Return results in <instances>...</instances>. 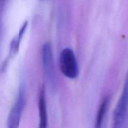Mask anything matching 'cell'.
I'll return each mask as SVG.
<instances>
[{"label": "cell", "mask_w": 128, "mask_h": 128, "mask_svg": "<svg viewBox=\"0 0 128 128\" xmlns=\"http://www.w3.org/2000/svg\"><path fill=\"white\" fill-rule=\"evenodd\" d=\"M60 67L61 72L70 79H75L79 74L78 65L76 56L70 48L61 51L60 57Z\"/></svg>", "instance_id": "obj_1"}, {"label": "cell", "mask_w": 128, "mask_h": 128, "mask_svg": "<svg viewBox=\"0 0 128 128\" xmlns=\"http://www.w3.org/2000/svg\"><path fill=\"white\" fill-rule=\"evenodd\" d=\"M128 110V72L126 75L122 94L114 111L112 124L114 128L123 126Z\"/></svg>", "instance_id": "obj_2"}, {"label": "cell", "mask_w": 128, "mask_h": 128, "mask_svg": "<svg viewBox=\"0 0 128 128\" xmlns=\"http://www.w3.org/2000/svg\"><path fill=\"white\" fill-rule=\"evenodd\" d=\"M25 104H26V95L23 88H21L17 100L9 114L7 121L8 127L10 128L18 127Z\"/></svg>", "instance_id": "obj_3"}, {"label": "cell", "mask_w": 128, "mask_h": 128, "mask_svg": "<svg viewBox=\"0 0 128 128\" xmlns=\"http://www.w3.org/2000/svg\"><path fill=\"white\" fill-rule=\"evenodd\" d=\"M42 60L44 71L49 82L55 87L56 76L54 67L53 56L51 46L49 42L44 44L42 48Z\"/></svg>", "instance_id": "obj_4"}, {"label": "cell", "mask_w": 128, "mask_h": 128, "mask_svg": "<svg viewBox=\"0 0 128 128\" xmlns=\"http://www.w3.org/2000/svg\"><path fill=\"white\" fill-rule=\"evenodd\" d=\"M38 108L40 118V127L41 128H44L47 126L48 115L47 110H46V99H45L44 92L43 91H41L40 92L38 101Z\"/></svg>", "instance_id": "obj_5"}, {"label": "cell", "mask_w": 128, "mask_h": 128, "mask_svg": "<svg viewBox=\"0 0 128 128\" xmlns=\"http://www.w3.org/2000/svg\"><path fill=\"white\" fill-rule=\"evenodd\" d=\"M109 103H110L109 97L105 98L101 102V105L99 108L98 111L97 116H96V128L101 127L102 121L104 120V118L105 117V115L107 112Z\"/></svg>", "instance_id": "obj_6"}]
</instances>
